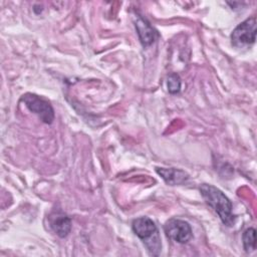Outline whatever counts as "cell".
I'll return each mask as SVG.
<instances>
[{
    "label": "cell",
    "instance_id": "6da1fadb",
    "mask_svg": "<svg viewBox=\"0 0 257 257\" xmlns=\"http://www.w3.org/2000/svg\"><path fill=\"white\" fill-rule=\"evenodd\" d=\"M200 193L205 202L218 214L222 223L231 227L235 223L233 206L229 198L217 187L209 184H203L200 187Z\"/></svg>",
    "mask_w": 257,
    "mask_h": 257
},
{
    "label": "cell",
    "instance_id": "7a4b0ae2",
    "mask_svg": "<svg viewBox=\"0 0 257 257\" xmlns=\"http://www.w3.org/2000/svg\"><path fill=\"white\" fill-rule=\"evenodd\" d=\"M133 231L143 241L150 254L158 256L162 249L159 230L149 217H140L133 221Z\"/></svg>",
    "mask_w": 257,
    "mask_h": 257
},
{
    "label": "cell",
    "instance_id": "3957f363",
    "mask_svg": "<svg viewBox=\"0 0 257 257\" xmlns=\"http://www.w3.org/2000/svg\"><path fill=\"white\" fill-rule=\"evenodd\" d=\"M256 39V18L253 16L241 22L232 32L231 41L237 48L252 45Z\"/></svg>",
    "mask_w": 257,
    "mask_h": 257
},
{
    "label": "cell",
    "instance_id": "277c9868",
    "mask_svg": "<svg viewBox=\"0 0 257 257\" xmlns=\"http://www.w3.org/2000/svg\"><path fill=\"white\" fill-rule=\"evenodd\" d=\"M21 100L24 102L25 106L32 112L36 113L40 119L50 124L54 119V110L51 104L42 98L33 93H25L21 96Z\"/></svg>",
    "mask_w": 257,
    "mask_h": 257
},
{
    "label": "cell",
    "instance_id": "5b68a950",
    "mask_svg": "<svg viewBox=\"0 0 257 257\" xmlns=\"http://www.w3.org/2000/svg\"><path fill=\"white\" fill-rule=\"evenodd\" d=\"M164 230L166 235L170 239L180 244H185L189 242L193 237V232L190 224L184 220L176 218L167 221L164 226Z\"/></svg>",
    "mask_w": 257,
    "mask_h": 257
},
{
    "label": "cell",
    "instance_id": "8992f818",
    "mask_svg": "<svg viewBox=\"0 0 257 257\" xmlns=\"http://www.w3.org/2000/svg\"><path fill=\"white\" fill-rule=\"evenodd\" d=\"M49 224L53 232L61 238L66 237L71 230V220L62 212H53L49 216Z\"/></svg>",
    "mask_w": 257,
    "mask_h": 257
},
{
    "label": "cell",
    "instance_id": "52a82bcc",
    "mask_svg": "<svg viewBox=\"0 0 257 257\" xmlns=\"http://www.w3.org/2000/svg\"><path fill=\"white\" fill-rule=\"evenodd\" d=\"M156 172L162 179L171 186L185 184L189 180V175L180 169L175 168H156Z\"/></svg>",
    "mask_w": 257,
    "mask_h": 257
},
{
    "label": "cell",
    "instance_id": "ba28073f",
    "mask_svg": "<svg viewBox=\"0 0 257 257\" xmlns=\"http://www.w3.org/2000/svg\"><path fill=\"white\" fill-rule=\"evenodd\" d=\"M136 29L139 34L140 40L144 46L151 45L157 38V31L151 26V24L144 18L138 17L136 21Z\"/></svg>",
    "mask_w": 257,
    "mask_h": 257
},
{
    "label": "cell",
    "instance_id": "9c48e42d",
    "mask_svg": "<svg viewBox=\"0 0 257 257\" xmlns=\"http://www.w3.org/2000/svg\"><path fill=\"white\" fill-rule=\"evenodd\" d=\"M244 250L249 253L256 249V231L254 228H248L243 233Z\"/></svg>",
    "mask_w": 257,
    "mask_h": 257
},
{
    "label": "cell",
    "instance_id": "30bf717a",
    "mask_svg": "<svg viewBox=\"0 0 257 257\" xmlns=\"http://www.w3.org/2000/svg\"><path fill=\"white\" fill-rule=\"evenodd\" d=\"M181 84H182V82H181V78H180L179 74L173 72L168 76V90L170 93L175 94V93L180 92Z\"/></svg>",
    "mask_w": 257,
    "mask_h": 257
}]
</instances>
